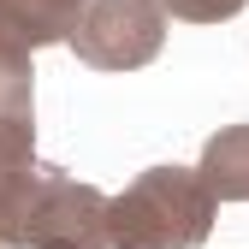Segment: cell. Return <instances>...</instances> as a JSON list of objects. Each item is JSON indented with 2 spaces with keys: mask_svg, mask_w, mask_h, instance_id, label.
Wrapping results in <instances>:
<instances>
[{
  "mask_svg": "<svg viewBox=\"0 0 249 249\" xmlns=\"http://www.w3.org/2000/svg\"><path fill=\"white\" fill-rule=\"evenodd\" d=\"M0 113H36V66H30V53H0Z\"/></svg>",
  "mask_w": 249,
  "mask_h": 249,
  "instance_id": "obj_7",
  "label": "cell"
},
{
  "mask_svg": "<svg viewBox=\"0 0 249 249\" xmlns=\"http://www.w3.org/2000/svg\"><path fill=\"white\" fill-rule=\"evenodd\" d=\"M166 0H89L71 53L89 71H142L166 48Z\"/></svg>",
  "mask_w": 249,
  "mask_h": 249,
  "instance_id": "obj_3",
  "label": "cell"
},
{
  "mask_svg": "<svg viewBox=\"0 0 249 249\" xmlns=\"http://www.w3.org/2000/svg\"><path fill=\"white\" fill-rule=\"evenodd\" d=\"M202 178L220 202H249V124H226L202 142Z\"/></svg>",
  "mask_w": 249,
  "mask_h": 249,
  "instance_id": "obj_5",
  "label": "cell"
},
{
  "mask_svg": "<svg viewBox=\"0 0 249 249\" xmlns=\"http://www.w3.org/2000/svg\"><path fill=\"white\" fill-rule=\"evenodd\" d=\"M0 12H6L30 48H53V42H71V30L83 24L89 0H0Z\"/></svg>",
  "mask_w": 249,
  "mask_h": 249,
  "instance_id": "obj_6",
  "label": "cell"
},
{
  "mask_svg": "<svg viewBox=\"0 0 249 249\" xmlns=\"http://www.w3.org/2000/svg\"><path fill=\"white\" fill-rule=\"evenodd\" d=\"M0 249H6V237H0Z\"/></svg>",
  "mask_w": 249,
  "mask_h": 249,
  "instance_id": "obj_9",
  "label": "cell"
},
{
  "mask_svg": "<svg viewBox=\"0 0 249 249\" xmlns=\"http://www.w3.org/2000/svg\"><path fill=\"white\" fill-rule=\"evenodd\" d=\"M249 6V0H166V12L184 18V24H226Z\"/></svg>",
  "mask_w": 249,
  "mask_h": 249,
  "instance_id": "obj_8",
  "label": "cell"
},
{
  "mask_svg": "<svg viewBox=\"0 0 249 249\" xmlns=\"http://www.w3.org/2000/svg\"><path fill=\"white\" fill-rule=\"evenodd\" d=\"M6 249H113V196L59 166H42L0 220Z\"/></svg>",
  "mask_w": 249,
  "mask_h": 249,
  "instance_id": "obj_2",
  "label": "cell"
},
{
  "mask_svg": "<svg viewBox=\"0 0 249 249\" xmlns=\"http://www.w3.org/2000/svg\"><path fill=\"white\" fill-rule=\"evenodd\" d=\"M42 172L36 160V113H0V220L12 202L30 190V178Z\"/></svg>",
  "mask_w": 249,
  "mask_h": 249,
  "instance_id": "obj_4",
  "label": "cell"
},
{
  "mask_svg": "<svg viewBox=\"0 0 249 249\" xmlns=\"http://www.w3.org/2000/svg\"><path fill=\"white\" fill-rule=\"evenodd\" d=\"M213 213L202 166H148L113 196V249H202Z\"/></svg>",
  "mask_w": 249,
  "mask_h": 249,
  "instance_id": "obj_1",
  "label": "cell"
}]
</instances>
